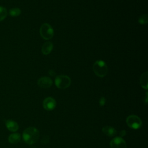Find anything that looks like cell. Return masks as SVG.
<instances>
[{
	"instance_id": "e0dca14e",
	"label": "cell",
	"mask_w": 148,
	"mask_h": 148,
	"mask_svg": "<svg viewBox=\"0 0 148 148\" xmlns=\"http://www.w3.org/2000/svg\"><path fill=\"white\" fill-rule=\"evenodd\" d=\"M49 137L48 135H44L43 136L42 139H41V142L43 144H47L49 142Z\"/></svg>"
},
{
	"instance_id": "7c38bea8",
	"label": "cell",
	"mask_w": 148,
	"mask_h": 148,
	"mask_svg": "<svg viewBox=\"0 0 148 148\" xmlns=\"http://www.w3.org/2000/svg\"><path fill=\"white\" fill-rule=\"evenodd\" d=\"M21 139L20 134L18 133H13L10 134L8 137L9 142L12 144H16L20 142Z\"/></svg>"
},
{
	"instance_id": "4fadbf2b",
	"label": "cell",
	"mask_w": 148,
	"mask_h": 148,
	"mask_svg": "<svg viewBox=\"0 0 148 148\" xmlns=\"http://www.w3.org/2000/svg\"><path fill=\"white\" fill-rule=\"evenodd\" d=\"M140 83L143 88L146 90L147 89V72H145L141 75L140 78Z\"/></svg>"
},
{
	"instance_id": "9c48e42d",
	"label": "cell",
	"mask_w": 148,
	"mask_h": 148,
	"mask_svg": "<svg viewBox=\"0 0 148 148\" xmlns=\"http://www.w3.org/2000/svg\"><path fill=\"white\" fill-rule=\"evenodd\" d=\"M53 49V44L51 42L48 41L45 42L42 46V53L45 55L49 54Z\"/></svg>"
},
{
	"instance_id": "52a82bcc",
	"label": "cell",
	"mask_w": 148,
	"mask_h": 148,
	"mask_svg": "<svg viewBox=\"0 0 148 148\" xmlns=\"http://www.w3.org/2000/svg\"><path fill=\"white\" fill-rule=\"evenodd\" d=\"M56 106V100L50 97L46 98L43 102V106L46 110L50 111L54 109Z\"/></svg>"
},
{
	"instance_id": "ac0fdd59",
	"label": "cell",
	"mask_w": 148,
	"mask_h": 148,
	"mask_svg": "<svg viewBox=\"0 0 148 148\" xmlns=\"http://www.w3.org/2000/svg\"><path fill=\"white\" fill-rule=\"evenodd\" d=\"M105 102H106V99L104 97H101L99 101V105L101 106H103L105 104Z\"/></svg>"
},
{
	"instance_id": "5bb4252c",
	"label": "cell",
	"mask_w": 148,
	"mask_h": 148,
	"mask_svg": "<svg viewBox=\"0 0 148 148\" xmlns=\"http://www.w3.org/2000/svg\"><path fill=\"white\" fill-rule=\"evenodd\" d=\"M21 13V10L18 8H13L10 9L9 13V15L12 17H17Z\"/></svg>"
},
{
	"instance_id": "2e32d148",
	"label": "cell",
	"mask_w": 148,
	"mask_h": 148,
	"mask_svg": "<svg viewBox=\"0 0 148 148\" xmlns=\"http://www.w3.org/2000/svg\"><path fill=\"white\" fill-rule=\"evenodd\" d=\"M138 22L141 24H145L147 23V15L144 14L139 17L138 19Z\"/></svg>"
},
{
	"instance_id": "7a4b0ae2",
	"label": "cell",
	"mask_w": 148,
	"mask_h": 148,
	"mask_svg": "<svg viewBox=\"0 0 148 148\" xmlns=\"http://www.w3.org/2000/svg\"><path fill=\"white\" fill-rule=\"evenodd\" d=\"M92 70L94 73L99 77H105L108 73V66L103 60L96 61L92 66Z\"/></svg>"
},
{
	"instance_id": "30bf717a",
	"label": "cell",
	"mask_w": 148,
	"mask_h": 148,
	"mask_svg": "<svg viewBox=\"0 0 148 148\" xmlns=\"http://www.w3.org/2000/svg\"><path fill=\"white\" fill-rule=\"evenodd\" d=\"M5 125L8 130L12 132L17 131L19 127L18 124L16 121L12 120H7L5 121Z\"/></svg>"
},
{
	"instance_id": "8992f818",
	"label": "cell",
	"mask_w": 148,
	"mask_h": 148,
	"mask_svg": "<svg viewBox=\"0 0 148 148\" xmlns=\"http://www.w3.org/2000/svg\"><path fill=\"white\" fill-rule=\"evenodd\" d=\"M110 148H127L125 141L121 137H116L110 142Z\"/></svg>"
},
{
	"instance_id": "5b68a950",
	"label": "cell",
	"mask_w": 148,
	"mask_h": 148,
	"mask_svg": "<svg viewBox=\"0 0 148 148\" xmlns=\"http://www.w3.org/2000/svg\"><path fill=\"white\" fill-rule=\"evenodd\" d=\"M126 123L128 126L134 130H137L142 126V121L136 115H130L126 119Z\"/></svg>"
},
{
	"instance_id": "3957f363",
	"label": "cell",
	"mask_w": 148,
	"mask_h": 148,
	"mask_svg": "<svg viewBox=\"0 0 148 148\" xmlns=\"http://www.w3.org/2000/svg\"><path fill=\"white\" fill-rule=\"evenodd\" d=\"M71 78L67 75H58L55 78V84L58 88H66L71 85Z\"/></svg>"
},
{
	"instance_id": "ba28073f",
	"label": "cell",
	"mask_w": 148,
	"mask_h": 148,
	"mask_svg": "<svg viewBox=\"0 0 148 148\" xmlns=\"http://www.w3.org/2000/svg\"><path fill=\"white\" fill-rule=\"evenodd\" d=\"M53 84L52 80L46 76H43L39 78L38 80V85L42 88H48Z\"/></svg>"
},
{
	"instance_id": "277c9868",
	"label": "cell",
	"mask_w": 148,
	"mask_h": 148,
	"mask_svg": "<svg viewBox=\"0 0 148 148\" xmlns=\"http://www.w3.org/2000/svg\"><path fill=\"white\" fill-rule=\"evenodd\" d=\"M41 37L45 40H49L53 37L54 30L53 27L48 23L43 24L39 29Z\"/></svg>"
},
{
	"instance_id": "d6986e66",
	"label": "cell",
	"mask_w": 148,
	"mask_h": 148,
	"mask_svg": "<svg viewBox=\"0 0 148 148\" xmlns=\"http://www.w3.org/2000/svg\"><path fill=\"white\" fill-rule=\"evenodd\" d=\"M125 134H126V131L125 130H122L120 132V135L121 137L125 135Z\"/></svg>"
},
{
	"instance_id": "9a60e30c",
	"label": "cell",
	"mask_w": 148,
	"mask_h": 148,
	"mask_svg": "<svg viewBox=\"0 0 148 148\" xmlns=\"http://www.w3.org/2000/svg\"><path fill=\"white\" fill-rule=\"evenodd\" d=\"M8 12L5 8L0 6V21H3L7 16Z\"/></svg>"
},
{
	"instance_id": "6da1fadb",
	"label": "cell",
	"mask_w": 148,
	"mask_h": 148,
	"mask_svg": "<svg viewBox=\"0 0 148 148\" xmlns=\"http://www.w3.org/2000/svg\"><path fill=\"white\" fill-rule=\"evenodd\" d=\"M39 137V132L37 128L34 127L27 128L23 132V138L28 145H32L37 142Z\"/></svg>"
},
{
	"instance_id": "8fae6325",
	"label": "cell",
	"mask_w": 148,
	"mask_h": 148,
	"mask_svg": "<svg viewBox=\"0 0 148 148\" xmlns=\"http://www.w3.org/2000/svg\"><path fill=\"white\" fill-rule=\"evenodd\" d=\"M102 130L105 135L110 137L114 136L117 133L116 130L110 126H105L102 128Z\"/></svg>"
},
{
	"instance_id": "ffe728a7",
	"label": "cell",
	"mask_w": 148,
	"mask_h": 148,
	"mask_svg": "<svg viewBox=\"0 0 148 148\" xmlns=\"http://www.w3.org/2000/svg\"><path fill=\"white\" fill-rule=\"evenodd\" d=\"M54 74H55V72H54L53 70H51V71H49V75H50L53 76Z\"/></svg>"
}]
</instances>
